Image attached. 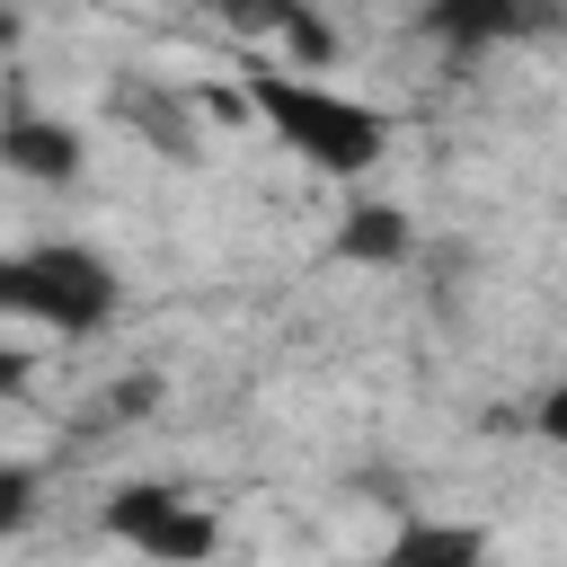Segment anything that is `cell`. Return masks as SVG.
Here are the masks:
<instances>
[{"instance_id": "cell-1", "label": "cell", "mask_w": 567, "mask_h": 567, "mask_svg": "<svg viewBox=\"0 0 567 567\" xmlns=\"http://www.w3.org/2000/svg\"><path fill=\"white\" fill-rule=\"evenodd\" d=\"M248 106H257L310 168H328V177H363V168L390 151L381 106L337 97V89H319V80H284L275 62H248Z\"/></svg>"}, {"instance_id": "cell-2", "label": "cell", "mask_w": 567, "mask_h": 567, "mask_svg": "<svg viewBox=\"0 0 567 567\" xmlns=\"http://www.w3.org/2000/svg\"><path fill=\"white\" fill-rule=\"evenodd\" d=\"M0 301L27 310V319H44V328H62V337H89L115 310V266L89 257V248H71V239L62 248H27V257L0 266Z\"/></svg>"}, {"instance_id": "cell-3", "label": "cell", "mask_w": 567, "mask_h": 567, "mask_svg": "<svg viewBox=\"0 0 567 567\" xmlns=\"http://www.w3.org/2000/svg\"><path fill=\"white\" fill-rule=\"evenodd\" d=\"M106 532H115V540H133V549H142V558H159V567H195V558H213V549H221V523H213V514H195L177 487H115Z\"/></svg>"}, {"instance_id": "cell-4", "label": "cell", "mask_w": 567, "mask_h": 567, "mask_svg": "<svg viewBox=\"0 0 567 567\" xmlns=\"http://www.w3.org/2000/svg\"><path fill=\"white\" fill-rule=\"evenodd\" d=\"M381 567H487V532L478 523H408Z\"/></svg>"}, {"instance_id": "cell-5", "label": "cell", "mask_w": 567, "mask_h": 567, "mask_svg": "<svg viewBox=\"0 0 567 567\" xmlns=\"http://www.w3.org/2000/svg\"><path fill=\"white\" fill-rule=\"evenodd\" d=\"M230 18L257 27V35H284V53H301V62H328L337 53V35H328V18L310 0H230Z\"/></svg>"}, {"instance_id": "cell-6", "label": "cell", "mask_w": 567, "mask_h": 567, "mask_svg": "<svg viewBox=\"0 0 567 567\" xmlns=\"http://www.w3.org/2000/svg\"><path fill=\"white\" fill-rule=\"evenodd\" d=\"M425 27L452 53H478V44H496V35L523 27V0H425Z\"/></svg>"}, {"instance_id": "cell-7", "label": "cell", "mask_w": 567, "mask_h": 567, "mask_svg": "<svg viewBox=\"0 0 567 567\" xmlns=\"http://www.w3.org/2000/svg\"><path fill=\"white\" fill-rule=\"evenodd\" d=\"M0 151H9V168H27V177H80V142H71L62 124H44V115H18Z\"/></svg>"}, {"instance_id": "cell-8", "label": "cell", "mask_w": 567, "mask_h": 567, "mask_svg": "<svg viewBox=\"0 0 567 567\" xmlns=\"http://www.w3.org/2000/svg\"><path fill=\"white\" fill-rule=\"evenodd\" d=\"M337 248H346L354 266H390V257H408V213H399V204H354V213L337 221Z\"/></svg>"}, {"instance_id": "cell-9", "label": "cell", "mask_w": 567, "mask_h": 567, "mask_svg": "<svg viewBox=\"0 0 567 567\" xmlns=\"http://www.w3.org/2000/svg\"><path fill=\"white\" fill-rule=\"evenodd\" d=\"M532 425H540V434H549V443H567V381H558V390H549V399H540V416H532Z\"/></svg>"}, {"instance_id": "cell-10", "label": "cell", "mask_w": 567, "mask_h": 567, "mask_svg": "<svg viewBox=\"0 0 567 567\" xmlns=\"http://www.w3.org/2000/svg\"><path fill=\"white\" fill-rule=\"evenodd\" d=\"M27 487H35V478H27V470H9V478H0V514H9V523H18V514H27Z\"/></svg>"}]
</instances>
